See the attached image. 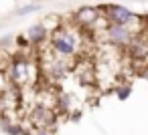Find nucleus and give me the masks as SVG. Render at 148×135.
I'll list each match as a JSON object with an SVG mask.
<instances>
[{"mask_svg":"<svg viewBox=\"0 0 148 135\" xmlns=\"http://www.w3.org/2000/svg\"><path fill=\"white\" fill-rule=\"evenodd\" d=\"M31 123L37 127V129H49L51 123L55 121V111L47 105H37L31 109Z\"/></svg>","mask_w":148,"mask_h":135,"instance_id":"4","label":"nucleus"},{"mask_svg":"<svg viewBox=\"0 0 148 135\" xmlns=\"http://www.w3.org/2000/svg\"><path fill=\"white\" fill-rule=\"evenodd\" d=\"M134 36H136V30H132L130 26H124V24H108L103 30V38L112 47H128Z\"/></svg>","mask_w":148,"mask_h":135,"instance_id":"2","label":"nucleus"},{"mask_svg":"<svg viewBox=\"0 0 148 135\" xmlns=\"http://www.w3.org/2000/svg\"><path fill=\"white\" fill-rule=\"evenodd\" d=\"M75 18H77V24H81L83 28H87V26H91V24H95V22L99 20V12H97V8L83 6V8L77 10Z\"/></svg>","mask_w":148,"mask_h":135,"instance_id":"6","label":"nucleus"},{"mask_svg":"<svg viewBox=\"0 0 148 135\" xmlns=\"http://www.w3.org/2000/svg\"><path fill=\"white\" fill-rule=\"evenodd\" d=\"M130 93H132V85H118L116 87V97L120 101H126L130 97Z\"/></svg>","mask_w":148,"mask_h":135,"instance_id":"9","label":"nucleus"},{"mask_svg":"<svg viewBox=\"0 0 148 135\" xmlns=\"http://www.w3.org/2000/svg\"><path fill=\"white\" fill-rule=\"evenodd\" d=\"M37 10H41V4H35V2H31V4H27V6H21V8L16 10V14H18V16H27V14H31V12H37Z\"/></svg>","mask_w":148,"mask_h":135,"instance_id":"10","label":"nucleus"},{"mask_svg":"<svg viewBox=\"0 0 148 135\" xmlns=\"http://www.w3.org/2000/svg\"><path fill=\"white\" fill-rule=\"evenodd\" d=\"M10 43H12V36H4L2 41H0V47H2V49H6Z\"/></svg>","mask_w":148,"mask_h":135,"instance_id":"12","label":"nucleus"},{"mask_svg":"<svg viewBox=\"0 0 148 135\" xmlns=\"http://www.w3.org/2000/svg\"><path fill=\"white\" fill-rule=\"evenodd\" d=\"M71 61L73 59H65V57H57L55 55V59H51L49 63H45V73L51 77V79H61V77H65L69 71H71Z\"/></svg>","mask_w":148,"mask_h":135,"instance_id":"5","label":"nucleus"},{"mask_svg":"<svg viewBox=\"0 0 148 135\" xmlns=\"http://www.w3.org/2000/svg\"><path fill=\"white\" fill-rule=\"evenodd\" d=\"M27 38H29L33 45H41V43H45V41L49 38V30H47V26H45L43 22H37V24H33V26L27 30Z\"/></svg>","mask_w":148,"mask_h":135,"instance_id":"8","label":"nucleus"},{"mask_svg":"<svg viewBox=\"0 0 148 135\" xmlns=\"http://www.w3.org/2000/svg\"><path fill=\"white\" fill-rule=\"evenodd\" d=\"M27 71H29V65L25 61H14L8 65V75L12 79V83H25L27 81Z\"/></svg>","mask_w":148,"mask_h":135,"instance_id":"7","label":"nucleus"},{"mask_svg":"<svg viewBox=\"0 0 148 135\" xmlns=\"http://www.w3.org/2000/svg\"><path fill=\"white\" fill-rule=\"evenodd\" d=\"M142 75H144V79H148V69H146V71H144Z\"/></svg>","mask_w":148,"mask_h":135,"instance_id":"13","label":"nucleus"},{"mask_svg":"<svg viewBox=\"0 0 148 135\" xmlns=\"http://www.w3.org/2000/svg\"><path fill=\"white\" fill-rule=\"evenodd\" d=\"M146 24H148V16H146Z\"/></svg>","mask_w":148,"mask_h":135,"instance_id":"14","label":"nucleus"},{"mask_svg":"<svg viewBox=\"0 0 148 135\" xmlns=\"http://www.w3.org/2000/svg\"><path fill=\"white\" fill-rule=\"evenodd\" d=\"M4 133H8V135H23V129H21V125H8L6 129H4Z\"/></svg>","mask_w":148,"mask_h":135,"instance_id":"11","label":"nucleus"},{"mask_svg":"<svg viewBox=\"0 0 148 135\" xmlns=\"http://www.w3.org/2000/svg\"><path fill=\"white\" fill-rule=\"evenodd\" d=\"M103 18L108 20V24H124V26H130L132 22L138 20V16L122 4H108L103 8Z\"/></svg>","mask_w":148,"mask_h":135,"instance_id":"3","label":"nucleus"},{"mask_svg":"<svg viewBox=\"0 0 148 135\" xmlns=\"http://www.w3.org/2000/svg\"><path fill=\"white\" fill-rule=\"evenodd\" d=\"M49 47L53 49V55L65 57V59H73L77 55L79 41H77V36H75L73 30H69L67 26H61V28H57V30L51 32Z\"/></svg>","mask_w":148,"mask_h":135,"instance_id":"1","label":"nucleus"}]
</instances>
